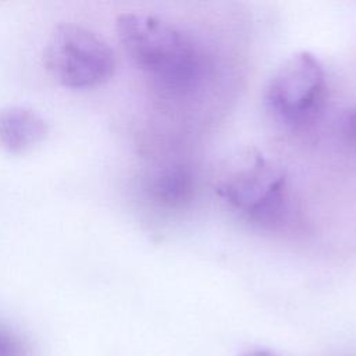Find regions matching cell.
<instances>
[{
  "mask_svg": "<svg viewBox=\"0 0 356 356\" xmlns=\"http://www.w3.org/2000/svg\"><path fill=\"white\" fill-rule=\"evenodd\" d=\"M115 32L128 58L149 74L165 96H186L203 82L207 68L204 53L174 24L132 11L118 15Z\"/></svg>",
  "mask_w": 356,
  "mask_h": 356,
  "instance_id": "6da1fadb",
  "label": "cell"
},
{
  "mask_svg": "<svg viewBox=\"0 0 356 356\" xmlns=\"http://www.w3.org/2000/svg\"><path fill=\"white\" fill-rule=\"evenodd\" d=\"M217 193L254 222L277 228L289 218L286 178L259 153L248 154L217 185Z\"/></svg>",
  "mask_w": 356,
  "mask_h": 356,
  "instance_id": "7a4b0ae2",
  "label": "cell"
},
{
  "mask_svg": "<svg viewBox=\"0 0 356 356\" xmlns=\"http://www.w3.org/2000/svg\"><path fill=\"white\" fill-rule=\"evenodd\" d=\"M43 60L46 70L63 86L89 89L108 81L115 68L108 43L86 26L61 24L50 33Z\"/></svg>",
  "mask_w": 356,
  "mask_h": 356,
  "instance_id": "3957f363",
  "label": "cell"
},
{
  "mask_svg": "<svg viewBox=\"0 0 356 356\" xmlns=\"http://www.w3.org/2000/svg\"><path fill=\"white\" fill-rule=\"evenodd\" d=\"M325 95V72L318 58L309 51L292 54L270 79L264 100L281 122L298 128L320 111Z\"/></svg>",
  "mask_w": 356,
  "mask_h": 356,
  "instance_id": "277c9868",
  "label": "cell"
},
{
  "mask_svg": "<svg viewBox=\"0 0 356 356\" xmlns=\"http://www.w3.org/2000/svg\"><path fill=\"white\" fill-rule=\"evenodd\" d=\"M49 125L42 114L26 106L0 108V147L8 153H25L42 143Z\"/></svg>",
  "mask_w": 356,
  "mask_h": 356,
  "instance_id": "5b68a950",
  "label": "cell"
},
{
  "mask_svg": "<svg viewBox=\"0 0 356 356\" xmlns=\"http://www.w3.org/2000/svg\"><path fill=\"white\" fill-rule=\"evenodd\" d=\"M147 189L156 202L168 207H178L191 200L195 184L188 168L170 164L159 168L150 177Z\"/></svg>",
  "mask_w": 356,
  "mask_h": 356,
  "instance_id": "8992f818",
  "label": "cell"
},
{
  "mask_svg": "<svg viewBox=\"0 0 356 356\" xmlns=\"http://www.w3.org/2000/svg\"><path fill=\"white\" fill-rule=\"evenodd\" d=\"M339 132L346 145L356 149V107L345 111L339 121Z\"/></svg>",
  "mask_w": 356,
  "mask_h": 356,
  "instance_id": "52a82bcc",
  "label": "cell"
},
{
  "mask_svg": "<svg viewBox=\"0 0 356 356\" xmlns=\"http://www.w3.org/2000/svg\"><path fill=\"white\" fill-rule=\"evenodd\" d=\"M0 356H24L22 343L8 330L0 327Z\"/></svg>",
  "mask_w": 356,
  "mask_h": 356,
  "instance_id": "ba28073f",
  "label": "cell"
},
{
  "mask_svg": "<svg viewBox=\"0 0 356 356\" xmlns=\"http://www.w3.org/2000/svg\"><path fill=\"white\" fill-rule=\"evenodd\" d=\"M243 356H278L277 353L271 352V350H266V349H257V350H250L248 353H245Z\"/></svg>",
  "mask_w": 356,
  "mask_h": 356,
  "instance_id": "9c48e42d",
  "label": "cell"
}]
</instances>
